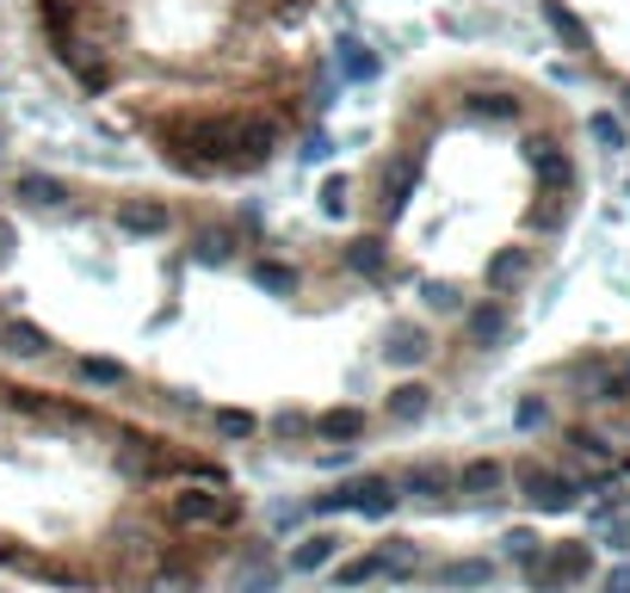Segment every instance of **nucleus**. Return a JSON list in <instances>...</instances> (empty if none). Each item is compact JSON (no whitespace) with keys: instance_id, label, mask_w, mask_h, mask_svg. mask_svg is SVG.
I'll use <instances>...</instances> for the list:
<instances>
[{"instance_id":"1","label":"nucleus","mask_w":630,"mask_h":593,"mask_svg":"<svg viewBox=\"0 0 630 593\" xmlns=\"http://www.w3.org/2000/svg\"><path fill=\"white\" fill-rule=\"evenodd\" d=\"M581 205L575 124L514 69L452 62L402 87L383 143L346 192V267L420 322L507 304Z\"/></svg>"},{"instance_id":"2","label":"nucleus","mask_w":630,"mask_h":593,"mask_svg":"<svg viewBox=\"0 0 630 593\" xmlns=\"http://www.w3.org/2000/svg\"><path fill=\"white\" fill-rule=\"evenodd\" d=\"M217 445L0 365V575L57 593H210L254 544Z\"/></svg>"},{"instance_id":"3","label":"nucleus","mask_w":630,"mask_h":593,"mask_svg":"<svg viewBox=\"0 0 630 593\" xmlns=\"http://www.w3.org/2000/svg\"><path fill=\"white\" fill-rule=\"evenodd\" d=\"M69 94L192 192L248 186L328 112L322 0H25Z\"/></svg>"},{"instance_id":"4","label":"nucleus","mask_w":630,"mask_h":593,"mask_svg":"<svg viewBox=\"0 0 630 593\" xmlns=\"http://www.w3.org/2000/svg\"><path fill=\"white\" fill-rule=\"evenodd\" d=\"M538 13L551 20V32L606 81L612 94H625V81H630V50H625L630 0H538Z\"/></svg>"},{"instance_id":"5","label":"nucleus","mask_w":630,"mask_h":593,"mask_svg":"<svg viewBox=\"0 0 630 593\" xmlns=\"http://www.w3.org/2000/svg\"><path fill=\"white\" fill-rule=\"evenodd\" d=\"M420 569H427V556H420L415 538H371L353 563H334L328 581H334V588H359V581H378V575H390V581H415Z\"/></svg>"},{"instance_id":"6","label":"nucleus","mask_w":630,"mask_h":593,"mask_svg":"<svg viewBox=\"0 0 630 593\" xmlns=\"http://www.w3.org/2000/svg\"><path fill=\"white\" fill-rule=\"evenodd\" d=\"M402 495H396V477L390 470H359V477L334 482V489H322V495L309 501V514H365V519H383L396 514Z\"/></svg>"},{"instance_id":"7","label":"nucleus","mask_w":630,"mask_h":593,"mask_svg":"<svg viewBox=\"0 0 630 593\" xmlns=\"http://www.w3.org/2000/svg\"><path fill=\"white\" fill-rule=\"evenodd\" d=\"M507 482L532 501L538 514H569V507H581V495H588V482L551 458H519L514 470H507Z\"/></svg>"},{"instance_id":"8","label":"nucleus","mask_w":630,"mask_h":593,"mask_svg":"<svg viewBox=\"0 0 630 593\" xmlns=\"http://www.w3.org/2000/svg\"><path fill=\"white\" fill-rule=\"evenodd\" d=\"M519 575H526V588L532 593H569L593 575V544H544L538 563L532 569H519Z\"/></svg>"},{"instance_id":"9","label":"nucleus","mask_w":630,"mask_h":593,"mask_svg":"<svg viewBox=\"0 0 630 593\" xmlns=\"http://www.w3.org/2000/svg\"><path fill=\"white\" fill-rule=\"evenodd\" d=\"M433 415V383H420V378H402L383 390V403H378V427H415Z\"/></svg>"},{"instance_id":"10","label":"nucleus","mask_w":630,"mask_h":593,"mask_svg":"<svg viewBox=\"0 0 630 593\" xmlns=\"http://www.w3.org/2000/svg\"><path fill=\"white\" fill-rule=\"evenodd\" d=\"M346 544H353L346 532H328V526H316V532H304L285 556H279V563H285L291 575H316V569H328V563L346 551Z\"/></svg>"},{"instance_id":"11","label":"nucleus","mask_w":630,"mask_h":593,"mask_svg":"<svg viewBox=\"0 0 630 593\" xmlns=\"http://www.w3.org/2000/svg\"><path fill=\"white\" fill-rule=\"evenodd\" d=\"M507 489V464L501 458H470L452 470V495L458 501H495Z\"/></svg>"},{"instance_id":"12","label":"nucleus","mask_w":630,"mask_h":593,"mask_svg":"<svg viewBox=\"0 0 630 593\" xmlns=\"http://www.w3.org/2000/svg\"><path fill=\"white\" fill-rule=\"evenodd\" d=\"M495 563H489V556H458V563H440V569H433V581H440V588H489V581H495Z\"/></svg>"},{"instance_id":"13","label":"nucleus","mask_w":630,"mask_h":593,"mask_svg":"<svg viewBox=\"0 0 630 593\" xmlns=\"http://www.w3.org/2000/svg\"><path fill=\"white\" fill-rule=\"evenodd\" d=\"M328 50H334V69H341V81H371L383 69L378 57H371V44H359V38H341V44H328Z\"/></svg>"},{"instance_id":"14","label":"nucleus","mask_w":630,"mask_h":593,"mask_svg":"<svg viewBox=\"0 0 630 593\" xmlns=\"http://www.w3.org/2000/svg\"><path fill=\"white\" fill-rule=\"evenodd\" d=\"M588 136L600 143V149H625V124H618L612 112H593L588 118Z\"/></svg>"},{"instance_id":"15","label":"nucleus","mask_w":630,"mask_h":593,"mask_svg":"<svg viewBox=\"0 0 630 593\" xmlns=\"http://www.w3.org/2000/svg\"><path fill=\"white\" fill-rule=\"evenodd\" d=\"M501 544H507V556H514L519 569H532V563H538V551H544V538H538V532H507Z\"/></svg>"},{"instance_id":"16","label":"nucleus","mask_w":630,"mask_h":593,"mask_svg":"<svg viewBox=\"0 0 630 593\" xmlns=\"http://www.w3.org/2000/svg\"><path fill=\"white\" fill-rule=\"evenodd\" d=\"M600 593H630V569L618 563V569H606V581H600Z\"/></svg>"},{"instance_id":"17","label":"nucleus","mask_w":630,"mask_h":593,"mask_svg":"<svg viewBox=\"0 0 630 593\" xmlns=\"http://www.w3.org/2000/svg\"><path fill=\"white\" fill-rule=\"evenodd\" d=\"M519 427H544V403H538V396H526V403H519Z\"/></svg>"}]
</instances>
